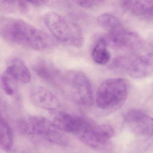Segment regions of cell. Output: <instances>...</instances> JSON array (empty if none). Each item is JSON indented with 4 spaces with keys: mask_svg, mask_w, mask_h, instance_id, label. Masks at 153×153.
Returning <instances> with one entry per match:
<instances>
[{
    "mask_svg": "<svg viewBox=\"0 0 153 153\" xmlns=\"http://www.w3.org/2000/svg\"><path fill=\"white\" fill-rule=\"evenodd\" d=\"M0 33L9 42L34 51H46L53 45V40L48 34L19 19L6 22Z\"/></svg>",
    "mask_w": 153,
    "mask_h": 153,
    "instance_id": "obj_1",
    "label": "cell"
},
{
    "mask_svg": "<svg viewBox=\"0 0 153 153\" xmlns=\"http://www.w3.org/2000/svg\"><path fill=\"white\" fill-rule=\"evenodd\" d=\"M128 83L121 78H111L103 81L97 88L96 102L98 108L114 111L124 103L128 97Z\"/></svg>",
    "mask_w": 153,
    "mask_h": 153,
    "instance_id": "obj_2",
    "label": "cell"
},
{
    "mask_svg": "<svg viewBox=\"0 0 153 153\" xmlns=\"http://www.w3.org/2000/svg\"><path fill=\"white\" fill-rule=\"evenodd\" d=\"M19 129L28 136H36L59 146H67L69 143L65 132L56 128L52 122L42 116H33L19 121Z\"/></svg>",
    "mask_w": 153,
    "mask_h": 153,
    "instance_id": "obj_3",
    "label": "cell"
},
{
    "mask_svg": "<svg viewBox=\"0 0 153 153\" xmlns=\"http://www.w3.org/2000/svg\"><path fill=\"white\" fill-rule=\"evenodd\" d=\"M62 83L69 95L75 102L86 106L94 104L91 82L83 72L76 70L68 71L62 76Z\"/></svg>",
    "mask_w": 153,
    "mask_h": 153,
    "instance_id": "obj_4",
    "label": "cell"
},
{
    "mask_svg": "<svg viewBox=\"0 0 153 153\" xmlns=\"http://www.w3.org/2000/svg\"><path fill=\"white\" fill-rule=\"evenodd\" d=\"M74 134L87 146L99 149L108 143L114 134V130L107 124L92 125L82 119L78 129Z\"/></svg>",
    "mask_w": 153,
    "mask_h": 153,
    "instance_id": "obj_5",
    "label": "cell"
},
{
    "mask_svg": "<svg viewBox=\"0 0 153 153\" xmlns=\"http://www.w3.org/2000/svg\"><path fill=\"white\" fill-rule=\"evenodd\" d=\"M108 33L105 39L107 45L114 49L135 51L144 45V41L137 33L126 30L123 26Z\"/></svg>",
    "mask_w": 153,
    "mask_h": 153,
    "instance_id": "obj_6",
    "label": "cell"
},
{
    "mask_svg": "<svg viewBox=\"0 0 153 153\" xmlns=\"http://www.w3.org/2000/svg\"><path fill=\"white\" fill-rule=\"evenodd\" d=\"M123 117L125 123L136 135L143 137L153 135V119L141 110H129L124 114Z\"/></svg>",
    "mask_w": 153,
    "mask_h": 153,
    "instance_id": "obj_7",
    "label": "cell"
},
{
    "mask_svg": "<svg viewBox=\"0 0 153 153\" xmlns=\"http://www.w3.org/2000/svg\"><path fill=\"white\" fill-rule=\"evenodd\" d=\"M44 20L46 27L56 39L61 42H68L71 31L70 23L53 11L47 12L45 15Z\"/></svg>",
    "mask_w": 153,
    "mask_h": 153,
    "instance_id": "obj_8",
    "label": "cell"
},
{
    "mask_svg": "<svg viewBox=\"0 0 153 153\" xmlns=\"http://www.w3.org/2000/svg\"><path fill=\"white\" fill-rule=\"evenodd\" d=\"M30 97L36 106L48 111H56L59 107L58 98L51 91L41 86H34L30 90Z\"/></svg>",
    "mask_w": 153,
    "mask_h": 153,
    "instance_id": "obj_9",
    "label": "cell"
},
{
    "mask_svg": "<svg viewBox=\"0 0 153 153\" xmlns=\"http://www.w3.org/2000/svg\"><path fill=\"white\" fill-rule=\"evenodd\" d=\"M153 54L148 53L131 60L126 71L130 76L137 79H142L153 73Z\"/></svg>",
    "mask_w": 153,
    "mask_h": 153,
    "instance_id": "obj_10",
    "label": "cell"
},
{
    "mask_svg": "<svg viewBox=\"0 0 153 153\" xmlns=\"http://www.w3.org/2000/svg\"><path fill=\"white\" fill-rule=\"evenodd\" d=\"M122 7L134 16L144 17L152 19L153 14V1H123Z\"/></svg>",
    "mask_w": 153,
    "mask_h": 153,
    "instance_id": "obj_11",
    "label": "cell"
},
{
    "mask_svg": "<svg viewBox=\"0 0 153 153\" xmlns=\"http://www.w3.org/2000/svg\"><path fill=\"white\" fill-rule=\"evenodd\" d=\"M82 120L81 118L74 117L67 113L59 111L54 115L52 122L62 131L75 134Z\"/></svg>",
    "mask_w": 153,
    "mask_h": 153,
    "instance_id": "obj_12",
    "label": "cell"
},
{
    "mask_svg": "<svg viewBox=\"0 0 153 153\" xmlns=\"http://www.w3.org/2000/svg\"><path fill=\"white\" fill-rule=\"evenodd\" d=\"M7 68L18 82L27 84L31 81L32 78L30 71L25 62L20 58L12 59Z\"/></svg>",
    "mask_w": 153,
    "mask_h": 153,
    "instance_id": "obj_13",
    "label": "cell"
},
{
    "mask_svg": "<svg viewBox=\"0 0 153 153\" xmlns=\"http://www.w3.org/2000/svg\"><path fill=\"white\" fill-rule=\"evenodd\" d=\"M33 70L40 78L47 82H54L59 76L57 69L51 63L43 59L36 61L33 65Z\"/></svg>",
    "mask_w": 153,
    "mask_h": 153,
    "instance_id": "obj_14",
    "label": "cell"
},
{
    "mask_svg": "<svg viewBox=\"0 0 153 153\" xmlns=\"http://www.w3.org/2000/svg\"><path fill=\"white\" fill-rule=\"evenodd\" d=\"M107 42L104 37L97 40L92 49L91 56L93 61L98 65H105L110 61L111 54L107 49Z\"/></svg>",
    "mask_w": 153,
    "mask_h": 153,
    "instance_id": "obj_15",
    "label": "cell"
},
{
    "mask_svg": "<svg viewBox=\"0 0 153 153\" xmlns=\"http://www.w3.org/2000/svg\"><path fill=\"white\" fill-rule=\"evenodd\" d=\"M14 143L13 133L7 121L0 116V147L6 151H10Z\"/></svg>",
    "mask_w": 153,
    "mask_h": 153,
    "instance_id": "obj_16",
    "label": "cell"
},
{
    "mask_svg": "<svg viewBox=\"0 0 153 153\" xmlns=\"http://www.w3.org/2000/svg\"><path fill=\"white\" fill-rule=\"evenodd\" d=\"M18 82L16 79L7 68L0 77V85L1 88L8 95L12 96L14 94Z\"/></svg>",
    "mask_w": 153,
    "mask_h": 153,
    "instance_id": "obj_17",
    "label": "cell"
},
{
    "mask_svg": "<svg viewBox=\"0 0 153 153\" xmlns=\"http://www.w3.org/2000/svg\"><path fill=\"white\" fill-rule=\"evenodd\" d=\"M97 22L100 26L107 30L108 32L123 27L121 22L116 16L109 13L99 16L97 18Z\"/></svg>",
    "mask_w": 153,
    "mask_h": 153,
    "instance_id": "obj_18",
    "label": "cell"
},
{
    "mask_svg": "<svg viewBox=\"0 0 153 153\" xmlns=\"http://www.w3.org/2000/svg\"><path fill=\"white\" fill-rule=\"evenodd\" d=\"M71 35L68 42L75 48L79 49L84 45L85 37L80 27L76 24L71 23Z\"/></svg>",
    "mask_w": 153,
    "mask_h": 153,
    "instance_id": "obj_19",
    "label": "cell"
},
{
    "mask_svg": "<svg viewBox=\"0 0 153 153\" xmlns=\"http://www.w3.org/2000/svg\"><path fill=\"white\" fill-rule=\"evenodd\" d=\"M131 60L128 57H118L113 62L111 68L116 70H126Z\"/></svg>",
    "mask_w": 153,
    "mask_h": 153,
    "instance_id": "obj_20",
    "label": "cell"
},
{
    "mask_svg": "<svg viewBox=\"0 0 153 153\" xmlns=\"http://www.w3.org/2000/svg\"><path fill=\"white\" fill-rule=\"evenodd\" d=\"M78 5L86 9H90L102 4V1H74Z\"/></svg>",
    "mask_w": 153,
    "mask_h": 153,
    "instance_id": "obj_21",
    "label": "cell"
},
{
    "mask_svg": "<svg viewBox=\"0 0 153 153\" xmlns=\"http://www.w3.org/2000/svg\"><path fill=\"white\" fill-rule=\"evenodd\" d=\"M16 4L17 5L19 10L23 13H26L29 10V6L27 1H16Z\"/></svg>",
    "mask_w": 153,
    "mask_h": 153,
    "instance_id": "obj_22",
    "label": "cell"
},
{
    "mask_svg": "<svg viewBox=\"0 0 153 153\" xmlns=\"http://www.w3.org/2000/svg\"><path fill=\"white\" fill-rule=\"evenodd\" d=\"M27 1L28 3H30L35 7L44 6L49 2V1Z\"/></svg>",
    "mask_w": 153,
    "mask_h": 153,
    "instance_id": "obj_23",
    "label": "cell"
}]
</instances>
